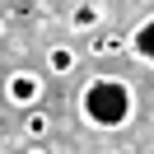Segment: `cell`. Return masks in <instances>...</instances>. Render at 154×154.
<instances>
[{"label":"cell","mask_w":154,"mask_h":154,"mask_svg":"<svg viewBox=\"0 0 154 154\" xmlns=\"http://www.w3.org/2000/svg\"><path fill=\"white\" fill-rule=\"evenodd\" d=\"M75 107L94 131H122L135 122V89L122 75H89Z\"/></svg>","instance_id":"obj_1"},{"label":"cell","mask_w":154,"mask_h":154,"mask_svg":"<svg viewBox=\"0 0 154 154\" xmlns=\"http://www.w3.org/2000/svg\"><path fill=\"white\" fill-rule=\"evenodd\" d=\"M5 103L10 107H38L42 103V75L38 70H10L5 75Z\"/></svg>","instance_id":"obj_2"},{"label":"cell","mask_w":154,"mask_h":154,"mask_svg":"<svg viewBox=\"0 0 154 154\" xmlns=\"http://www.w3.org/2000/svg\"><path fill=\"white\" fill-rule=\"evenodd\" d=\"M103 19H107L103 0H75V10H70V28L75 33H98Z\"/></svg>","instance_id":"obj_3"},{"label":"cell","mask_w":154,"mask_h":154,"mask_svg":"<svg viewBox=\"0 0 154 154\" xmlns=\"http://www.w3.org/2000/svg\"><path fill=\"white\" fill-rule=\"evenodd\" d=\"M75 66H79V51L70 47V42H51V47L42 51V70H47V75H75Z\"/></svg>","instance_id":"obj_4"},{"label":"cell","mask_w":154,"mask_h":154,"mask_svg":"<svg viewBox=\"0 0 154 154\" xmlns=\"http://www.w3.org/2000/svg\"><path fill=\"white\" fill-rule=\"evenodd\" d=\"M131 51L145 61V66H154V14H145V19L131 28Z\"/></svg>","instance_id":"obj_5"},{"label":"cell","mask_w":154,"mask_h":154,"mask_svg":"<svg viewBox=\"0 0 154 154\" xmlns=\"http://www.w3.org/2000/svg\"><path fill=\"white\" fill-rule=\"evenodd\" d=\"M89 51L94 56H122V51H131V33H94Z\"/></svg>","instance_id":"obj_6"},{"label":"cell","mask_w":154,"mask_h":154,"mask_svg":"<svg viewBox=\"0 0 154 154\" xmlns=\"http://www.w3.org/2000/svg\"><path fill=\"white\" fill-rule=\"evenodd\" d=\"M47 131H51V117L42 112V107H28V117H23V135H33V140H42Z\"/></svg>","instance_id":"obj_7"},{"label":"cell","mask_w":154,"mask_h":154,"mask_svg":"<svg viewBox=\"0 0 154 154\" xmlns=\"http://www.w3.org/2000/svg\"><path fill=\"white\" fill-rule=\"evenodd\" d=\"M0 42H5V19H0Z\"/></svg>","instance_id":"obj_8"}]
</instances>
